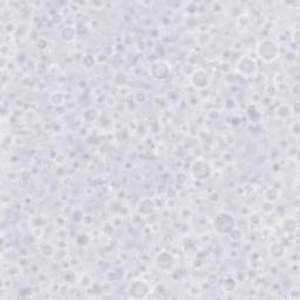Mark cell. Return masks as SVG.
Returning <instances> with one entry per match:
<instances>
[{
	"label": "cell",
	"instance_id": "1",
	"mask_svg": "<svg viewBox=\"0 0 300 300\" xmlns=\"http://www.w3.org/2000/svg\"><path fill=\"white\" fill-rule=\"evenodd\" d=\"M257 55L265 63H272L279 55V47L273 40H262L257 46Z\"/></svg>",
	"mask_w": 300,
	"mask_h": 300
},
{
	"label": "cell",
	"instance_id": "2",
	"mask_svg": "<svg viewBox=\"0 0 300 300\" xmlns=\"http://www.w3.org/2000/svg\"><path fill=\"white\" fill-rule=\"evenodd\" d=\"M212 174V168L209 162L200 160L194 163L193 166V175L197 179H206Z\"/></svg>",
	"mask_w": 300,
	"mask_h": 300
},
{
	"label": "cell",
	"instance_id": "3",
	"mask_svg": "<svg viewBox=\"0 0 300 300\" xmlns=\"http://www.w3.org/2000/svg\"><path fill=\"white\" fill-rule=\"evenodd\" d=\"M150 73L153 78L157 80H165L168 78V75L170 74V67L165 61L157 60L155 63L151 64Z\"/></svg>",
	"mask_w": 300,
	"mask_h": 300
},
{
	"label": "cell",
	"instance_id": "4",
	"mask_svg": "<svg viewBox=\"0 0 300 300\" xmlns=\"http://www.w3.org/2000/svg\"><path fill=\"white\" fill-rule=\"evenodd\" d=\"M233 218L231 217L229 213L225 212L219 213L215 219V228L222 233H229V231L233 229Z\"/></svg>",
	"mask_w": 300,
	"mask_h": 300
},
{
	"label": "cell",
	"instance_id": "5",
	"mask_svg": "<svg viewBox=\"0 0 300 300\" xmlns=\"http://www.w3.org/2000/svg\"><path fill=\"white\" fill-rule=\"evenodd\" d=\"M191 82L196 88L204 89L209 86L210 79L208 73L203 69H197L193 75H191Z\"/></svg>",
	"mask_w": 300,
	"mask_h": 300
},
{
	"label": "cell",
	"instance_id": "6",
	"mask_svg": "<svg viewBox=\"0 0 300 300\" xmlns=\"http://www.w3.org/2000/svg\"><path fill=\"white\" fill-rule=\"evenodd\" d=\"M237 69L239 73L249 76V75H252V74H255L256 69H257V65L255 61L252 60V59L243 58V59H240L239 63L237 64Z\"/></svg>",
	"mask_w": 300,
	"mask_h": 300
}]
</instances>
